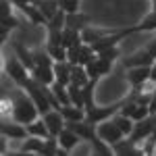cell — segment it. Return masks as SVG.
<instances>
[{
  "instance_id": "16",
  "label": "cell",
  "mask_w": 156,
  "mask_h": 156,
  "mask_svg": "<svg viewBox=\"0 0 156 156\" xmlns=\"http://www.w3.org/2000/svg\"><path fill=\"white\" fill-rule=\"evenodd\" d=\"M152 140H154V142H156V129H154V133H152Z\"/></svg>"
},
{
  "instance_id": "14",
  "label": "cell",
  "mask_w": 156,
  "mask_h": 156,
  "mask_svg": "<svg viewBox=\"0 0 156 156\" xmlns=\"http://www.w3.org/2000/svg\"><path fill=\"white\" fill-rule=\"evenodd\" d=\"M60 6V11L65 12H77V9H79V0H56Z\"/></svg>"
},
{
  "instance_id": "11",
  "label": "cell",
  "mask_w": 156,
  "mask_h": 156,
  "mask_svg": "<svg viewBox=\"0 0 156 156\" xmlns=\"http://www.w3.org/2000/svg\"><path fill=\"white\" fill-rule=\"evenodd\" d=\"M112 121L117 123V127L123 131V135H125V137H129V135H131L133 127H135V121H133L131 117H127V115L119 112V115H112Z\"/></svg>"
},
{
  "instance_id": "3",
  "label": "cell",
  "mask_w": 156,
  "mask_h": 156,
  "mask_svg": "<svg viewBox=\"0 0 156 156\" xmlns=\"http://www.w3.org/2000/svg\"><path fill=\"white\" fill-rule=\"evenodd\" d=\"M42 119H44L46 127H48L50 137H56V135L67 127V121H65V117H62L60 108H50L48 112H44V115H42Z\"/></svg>"
},
{
  "instance_id": "15",
  "label": "cell",
  "mask_w": 156,
  "mask_h": 156,
  "mask_svg": "<svg viewBox=\"0 0 156 156\" xmlns=\"http://www.w3.org/2000/svg\"><path fill=\"white\" fill-rule=\"evenodd\" d=\"M150 81L156 85V62L152 65V71H150Z\"/></svg>"
},
{
  "instance_id": "12",
  "label": "cell",
  "mask_w": 156,
  "mask_h": 156,
  "mask_svg": "<svg viewBox=\"0 0 156 156\" xmlns=\"http://www.w3.org/2000/svg\"><path fill=\"white\" fill-rule=\"evenodd\" d=\"M85 23H87V17L81 15V12H67V25L65 27H71L75 31H83L85 29Z\"/></svg>"
},
{
  "instance_id": "1",
  "label": "cell",
  "mask_w": 156,
  "mask_h": 156,
  "mask_svg": "<svg viewBox=\"0 0 156 156\" xmlns=\"http://www.w3.org/2000/svg\"><path fill=\"white\" fill-rule=\"evenodd\" d=\"M40 115H42V112H40L37 104L34 102V98L21 87V92H17V96L12 98V115H11V119L27 125V123L36 121Z\"/></svg>"
},
{
  "instance_id": "8",
  "label": "cell",
  "mask_w": 156,
  "mask_h": 156,
  "mask_svg": "<svg viewBox=\"0 0 156 156\" xmlns=\"http://www.w3.org/2000/svg\"><path fill=\"white\" fill-rule=\"evenodd\" d=\"M94 79L90 77V73H87V69H85L83 65H73L71 69V83L79 85V87H85L87 83H92Z\"/></svg>"
},
{
  "instance_id": "9",
  "label": "cell",
  "mask_w": 156,
  "mask_h": 156,
  "mask_svg": "<svg viewBox=\"0 0 156 156\" xmlns=\"http://www.w3.org/2000/svg\"><path fill=\"white\" fill-rule=\"evenodd\" d=\"M60 112H62V117L67 123H73V121H83L87 117V112H85V108L81 106H75V104H67V106H60Z\"/></svg>"
},
{
  "instance_id": "4",
  "label": "cell",
  "mask_w": 156,
  "mask_h": 156,
  "mask_svg": "<svg viewBox=\"0 0 156 156\" xmlns=\"http://www.w3.org/2000/svg\"><path fill=\"white\" fill-rule=\"evenodd\" d=\"M150 71H152V65L129 67L127 69V81H129V85H133L135 90H140L146 83H150Z\"/></svg>"
},
{
  "instance_id": "13",
  "label": "cell",
  "mask_w": 156,
  "mask_h": 156,
  "mask_svg": "<svg viewBox=\"0 0 156 156\" xmlns=\"http://www.w3.org/2000/svg\"><path fill=\"white\" fill-rule=\"evenodd\" d=\"M152 29H156V12L154 11L150 12L137 27H133V31H152Z\"/></svg>"
},
{
  "instance_id": "17",
  "label": "cell",
  "mask_w": 156,
  "mask_h": 156,
  "mask_svg": "<svg viewBox=\"0 0 156 156\" xmlns=\"http://www.w3.org/2000/svg\"><path fill=\"white\" fill-rule=\"evenodd\" d=\"M152 2H154V12H156V0H152Z\"/></svg>"
},
{
  "instance_id": "7",
  "label": "cell",
  "mask_w": 156,
  "mask_h": 156,
  "mask_svg": "<svg viewBox=\"0 0 156 156\" xmlns=\"http://www.w3.org/2000/svg\"><path fill=\"white\" fill-rule=\"evenodd\" d=\"M71 69H73V65L69 60L54 62V77H56V81L62 83V85H69L71 83Z\"/></svg>"
},
{
  "instance_id": "6",
  "label": "cell",
  "mask_w": 156,
  "mask_h": 156,
  "mask_svg": "<svg viewBox=\"0 0 156 156\" xmlns=\"http://www.w3.org/2000/svg\"><path fill=\"white\" fill-rule=\"evenodd\" d=\"M56 140H58V146L62 148V152H65V154H67V152H71L73 148H75V146L81 142V137H79V135H77L75 131H73L69 125H67V127H65V129H62V131L56 135Z\"/></svg>"
},
{
  "instance_id": "2",
  "label": "cell",
  "mask_w": 156,
  "mask_h": 156,
  "mask_svg": "<svg viewBox=\"0 0 156 156\" xmlns=\"http://www.w3.org/2000/svg\"><path fill=\"white\" fill-rule=\"evenodd\" d=\"M154 129H156V112H150L146 119L135 121V127H133V131H131L129 137L140 146V144H144L146 140H150V137H152Z\"/></svg>"
},
{
  "instance_id": "10",
  "label": "cell",
  "mask_w": 156,
  "mask_h": 156,
  "mask_svg": "<svg viewBox=\"0 0 156 156\" xmlns=\"http://www.w3.org/2000/svg\"><path fill=\"white\" fill-rule=\"evenodd\" d=\"M25 127H27V135H34V137H44V140H48V137H50V131H48V127H46V123H44V119H42V117H37L36 121L27 123Z\"/></svg>"
},
{
  "instance_id": "5",
  "label": "cell",
  "mask_w": 156,
  "mask_h": 156,
  "mask_svg": "<svg viewBox=\"0 0 156 156\" xmlns=\"http://www.w3.org/2000/svg\"><path fill=\"white\" fill-rule=\"evenodd\" d=\"M67 125H69L73 131L81 137V142H92V140L96 137V125H94L92 121H87V119L73 121V123H67Z\"/></svg>"
}]
</instances>
